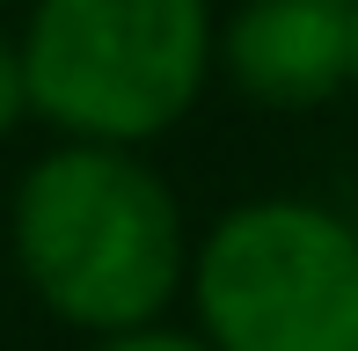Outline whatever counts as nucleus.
<instances>
[{
    "label": "nucleus",
    "instance_id": "obj_1",
    "mask_svg": "<svg viewBox=\"0 0 358 351\" xmlns=\"http://www.w3.org/2000/svg\"><path fill=\"white\" fill-rule=\"evenodd\" d=\"M8 249L29 300L88 344L154 329L183 300L190 220L139 147L59 139L8 198Z\"/></svg>",
    "mask_w": 358,
    "mask_h": 351
},
{
    "label": "nucleus",
    "instance_id": "obj_2",
    "mask_svg": "<svg viewBox=\"0 0 358 351\" xmlns=\"http://www.w3.org/2000/svg\"><path fill=\"white\" fill-rule=\"evenodd\" d=\"M213 0H22V103L59 139L154 147L213 88Z\"/></svg>",
    "mask_w": 358,
    "mask_h": 351
},
{
    "label": "nucleus",
    "instance_id": "obj_3",
    "mask_svg": "<svg viewBox=\"0 0 358 351\" xmlns=\"http://www.w3.org/2000/svg\"><path fill=\"white\" fill-rule=\"evenodd\" d=\"M183 300L213 351H358V220L322 198H241L190 234Z\"/></svg>",
    "mask_w": 358,
    "mask_h": 351
},
{
    "label": "nucleus",
    "instance_id": "obj_4",
    "mask_svg": "<svg viewBox=\"0 0 358 351\" xmlns=\"http://www.w3.org/2000/svg\"><path fill=\"white\" fill-rule=\"evenodd\" d=\"M213 73L256 110H322L351 88V0H234Z\"/></svg>",
    "mask_w": 358,
    "mask_h": 351
},
{
    "label": "nucleus",
    "instance_id": "obj_5",
    "mask_svg": "<svg viewBox=\"0 0 358 351\" xmlns=\"http://www.w3.org/2000/svg\"><path fill=\"white\" fill-rule=\"evenodd\" d=\"M88 351H213L198 337V329H169V322H154V329H124V337H103V344H88Z\"/></svg>",
    "mask_w": 358,
    "mask_h": 351
},
{
    "label": "nucleus",
    "instance_id": "obj_6",
    "mask_svg": "<svg viewBox=\"0 0 358 351\" xmlns=\"http://www.w3.org/2000/svg\"><path fill=\"white\" fill-rule=\"evenodd\" d=\"M22 117H29V103H22V59H15V29L0 22V139H8Z\"/></svg>",
    "mask_w": 358,
    "mask_h": 351
},
{
    "label": "nucleus",
    "instance_id": "obj_7",
    "mask_svg": "<svg viewBox=\"0 0 358 351\" xmlns=\"http://www.w3.org/2000/svg\"><path fill=\"white\" fill-rule=\"evenodd\" d=\"M344 95H358V0H351V88Z\"/></svg>",
    "mask_w": 358,
    "mask_h": 351
},
{
    "label": "nucleus",
    "instance_id": "obj_8",
    "mask_svg": "<svg viewBox=\"0 0 358 351\" xmlns=\"http://www.w3.org/2000/svg\"><path fill=\"white\" fill-rule=\"evenodd\" d=\"M0 8H22V0H0Z\"/></svg>",
    "mask_w": 358,
    "mask_h": 351
}]
</instances>
